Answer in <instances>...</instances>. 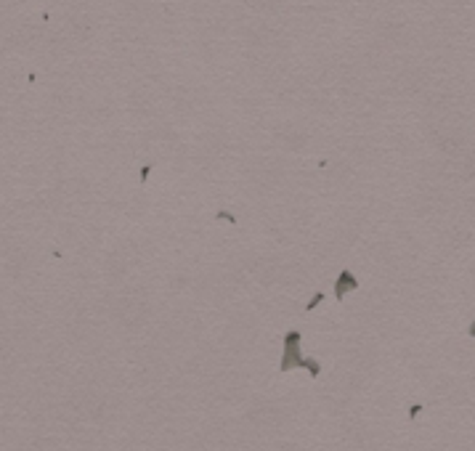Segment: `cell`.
I'll list each match as a JSON object with an SVG mask.
<instances>
[{
  "label": "cell",
  "instance_id": "1",
  "mask_svg": "<svg viewBox=\"0 0 475 451\" xmlns=\"http://www.w3.org/2000/svg\"><path fill=\"white\" fill-rule=\"evenodd\" d=\"M305 369V358L300 353V332L297 329H289L284 334V356H281V364H279V372H289V369Z\"/></svg>",
  "mask_w": 475,
  "mask_h": 451
},
{
  "label": "cell",
  "instance_id": "2",
  "mask_svg": "<svg viewBox=\"0 0 475 451\" xmlns=\"http://www.w3.org/2000/svg\"><path fill=\"white\" fill-rule=\"evenodd\" d=\"M353 289H358V279L353 276V271H340V276H337L335 281V295H337V300H342L348 292H353Z\"/></svg>",
  "mask_w": 475,
  "mask_h": 451
},
{
  "label": "cell",
  "instance_id": "3",
  "mask_svg": "<svg viewBox=\"0 0 475 451\" xmlns=\"http://www.w3.org/2000/svg\"><path fill=\"white\" fill-rule=\"evenodd\" d=\"M305 369L311 372V377H319V374H321V364L313 361V358H305Z\"/></svg>",
  "mask_w": 475,
  "mask_h": 451
},
{
  "label": "cell",
  "instance_id": "4",
  "mask_svg": "<svg viewBox=\"0 0 475 451\" xmlns=\"http://www.w3.org/2000/svg\"><path fill=\"white\" fill-rule=\"evenodd\" d=\"M319 303H324V292H316V295H313V297H311V303L305 305V311H313Z\"/></svg>",
  "mask_w": 475,
  "mask_h": 451
},
{
  "label": "cell",
  "instance_id": "5",
  "mask_svg": "<svg viewBox=\"0 0 475 451\" xmlns=\"http://www.w3.org/2000/svg\"><path fill=\"white\" fill-rule=\"evenodd\" d=\"M149 173H151V165H143V170H141V183H146Z\"/></svg>",
  "mask_w": 475,
  "mask_h": 451
},
{
  "label": "cell",
  "instance_id": "6",
  "mask_svg": "<svg viewBox=\"0 0 475 451\" xmlns=\"http://www.w3.org/2000/svg\"><path fill=\"white\" fill-rule=\"evenodd\" d=\"M419 411H422V406H419V403H417V406H411V411H409V417H411V419H414V417L419 414Z\"/></svg>",
  "mask_w": 475,
  "mask_h": 451
},
{
  "label": "cell",
  "instance_id": "7",
  "mask_svg": "<svg viewBox=\"0 0 475 451\" xmlns=\"http://www.w3.org/2000/svg\"><path fill=\"white\" fill-rule=\"evenodd\" d=\"M467 334H470V337L475 340V321H473V324H470V329H467Z\"/></svg>",
  "mask_w": 475,
  "mask_h": 451
}]
</instances>
